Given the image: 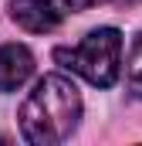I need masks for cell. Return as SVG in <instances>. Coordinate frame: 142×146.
<instances>
[{
  "label": "cell",
  "mask_w": 142,
  "mask_h": 146,
  "mask_svg": "<svg viewBox=\"0 0 142 146\" xmlns=\"http://www.w3.org/2000/svg\"><path fill=\"white\" fill-rule=\"evenodd\" d=\"M115 3H118V7H125V10H129V7H135V3H139V0H115Z\"/></svg>",
  "instance_id": "7"
},
{
  "label": "cell",
  "mask_w": 142,
  "mask_h": 146,
  "mask_svg": "<svg viewBox=\"0 0 142 146\" xmlns=\"http://www.w3.org/2000/svg\"><path fill=\"white\" fill-rule=\"evenodd\" d=\"M125 88L132 99H142V31L129 44V58H125Z\"/></svg>",
  "instance_id": "5"
},
{
  "label": "cell",
  "mask_w": 142,
  "mask_h": 146,
  "mask_svg": "<svg viewBox=\"0 0 142 146\" xmlns=\"http://www.w3.org/2000/svg\"><path fill=\"white\" fill-rule=\"evenodd\" d=\"M68 14H74L68 0H10V17L27 34H51L68 21Z\"/></svg>",
  "instance_id": "3"
},
{
  "label": "cell",
  "mask_w": 142,
  "mask_h": 146,
  "mask_svg": "<svg viewBox=\"0 0 142 146\" xmlns=\"http://www.w3.org/2000/svg\"><path fill=\"white\" fill-rule=\"evenodd\" d=\"M81 92L68 75H44L37 78L27 99L20 102L17 122H20V139L31 146H58L71 139V133L81 122Z\"/></svg>",
  "instance_id": "1"
},
{
  "label": "cell",
  "mask_w": 142,
  "mask_h": 146,
  "mask_svg": "<svg viewBox=\"0 0 142 146\" xmlns=\"http://www.w3.org/2000/svg\"><path fill=\"white\" fill-rule=\"evenodd\" d=\"M71 10H88V7H98V3H105V0H68Z\"/></svg>",
  "instance_id": "6"
},
{
  "label": "cell",
  "mask_w": 142,
  "mask_h": 146,
  "mask_svg": "<svg viewBox=\"0 0 142 146\" xmlns=\"http://www.w3.org/2000/svg\"><path fill=\"white\" fill-rule=\"evenodd\" d=\"M34 75V54L27 44H0V92H17L27 85V78Z\"/></svg>",
  "instance_id": "4"
},
{
  "label": "cell",
  "mask_w": 142,
  "mask_h": 146,
  "mask_svg": "<svg viewBox=\"0 0 142 146\" xmlns=\"http://www.w3.org/2000/svg\"><path fill=\"white\" fill-rule=\"evenodd\" d=\"M54 61L95 88H112L122 75V34L118 27H95L71 48H54Z\"/></svg>",
  "instance_id": "2"
}]
</instances>
